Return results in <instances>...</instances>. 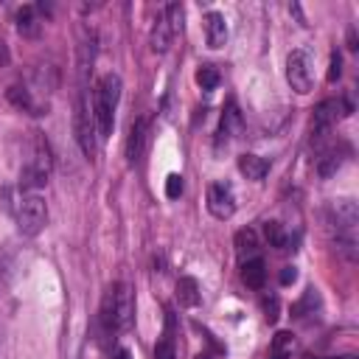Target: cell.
I'll list each match as a JSON object with an SVG mask.
<instances>
[{"label": "cell", "instance_id": "1", "mask_svg": "<svg viewBox=\"0 0 359 359\" xmlns=\"http://www.w3.org/2000/svg\"><path fill=\"white\" fill-rule=\"evenodd\" d=\"M118 101H121V76L118 73H104L98 87H95V95H93V123H95V135L101 140L112 135Z\"/></svg>", "mask_w": 359, "mask_h": 359}, {"label": "cell", "instance_id": "2", "mask_svg": "<svg viewBox=\"0 0 359 359\" xmlns=\"http://www.w3.org/2000/svg\"><path fill=\"white\" fill-rule=\"evenodd\" d=\"M48 222V205L39 194H22L17 202V227L22 236H36Z\"/></svg>", "mask_w": 359, "mask_h": 359}, {"label": "cell", "instance_id": "3", "mask_svg": "<svg viewBox=\"0 0 359 359\" xmlns=\"http://www.w3.org/2000/svg\"><path fill=\"white\" fill-rule=\"evenodd\" d=\"M286 81L294 93H309L314 84V73H311V53L306 48H297L289 53L286 59Z\"/></svg>", "mask_w": 359, "mask_h": 359}, {"label": "cell", "instance_id": "4", "mask_svg": "<svg viewBox=\"0 0 359 359\" xmlns=\"http://www.w3.org/2000/svg\"><path fill=\"white\" fill-rule=\"evenodd\" d=\"M328 222L337 230V238H356L359 208L353 199H334L328 205Z\"/></svg>", "mask_w": 359, "mask_h": 359}, {"label": "cell", "instance_id": "5", "mask_svg": "<svg viewBox=\"0 0 359 359\" xmlns=\"http://www.w3.org/2000/svg\"><path fill=\"white\" fill-rule=\"evenodd\" d=\"M73 132H76V140H79L84 157H93V154H95V123H93V112L87 109L84 95H79V101H76Z\"/></svg>", "mask_w": 359, "mask_h": 359}, {"label": "cell", "instance_id": "6", "mask_svg": "<svg viewBox=\"0 0 359 359\" xmlns=\"http://www.w3.org/2000/svg\"><path fill=\"white\" fill-rule=\"evenodd\" d=\"M208 210L213 219H222V222L236 213V196L227 182H213L208 188Z\"/></svg>", "mask_w": 359, "mask_h": 359}, {"label": "cell", "instance_id": "7", "mask_svg": "<svg viewBox=\"0 0 359 359\" xmlns=\"http://www.w3.org/2000/svg\"><path fill=\"white\" fill-rule=\"evenodd\" d=\"M146 140H149V121L146 118H137L129 129V137H126V163L135 168L140 165L143 154H146Z\"/></svg>", "mask_w": 359, "mask_h": 359}, {"label": "cell", "instance_id": "8", "mask_svg": "<svg viewBox=\"0 0 359 359\" xmlns=\"http://www.w3.org/2000/svg\"><path fill=\"white\" fill-rule=\"evenodd\" d=\"M28 165L34 171H39L42 177H48L50 168H53V154H50V146H48L42 132H34V137H31V160H28Z\"/></svg>", "mask_w": 359, "mask_h": 359}, {"label": "cell", "instance_id": "9", "mask_svg": "<svg viewBox=\"0 0 359 359\" xmlns=\"http://www.w3.org/2000/svg\"><path fill=\"white\" fill-rule=\"evenodd\" d=\"M98 320H101V328L107 334L112 331H121V323H118V283L107 286L104 292V300H101V311H98Z\"/></svg>", "mask_w": 359, "mask_h": 359}, {"label": "cell", "instance_id": "10", "mask_svg": "<svg viewBox=\"0 0 359 359\" xmlns=\"http://www.w3.org/2000/svg\"><path fill=\"white\" fill-rule=\"evenodd\" d=\"M205 39L210 48H222L227 42V22H224V14L219 11H208L205 14Z\"/></svg>", "mask_w": 359, "mask_h": 359}, {"label": "cell", "instance_id": "11", "mask_svg": "<svg viewBox=\"0 0 359 359\" xmlns=\"http://www.w3.org/2000/svg\"><path fill=\"white\" fill-rule=\"evenodd\" d=\"M337 112H339V104H337V101H323V104L314 109V118H311V132H314L317 137H323V135L331 129V123L337 121Z\"/></svg>", "mask_w": 359, "mask_h": 359}, {"label": "cell", "instance_id": "12", "mask_svg": "<svg viewBox=\"0 0 359 359\" xmlns=\"http://www.w3.org/2000/svg\"><path fill=\"white\" fill-rule=\"evenodd\" d=\"M6 98L17 107V109H22V112H34V115H45V109L34 101V95H31V90L28 87H22V84H11L8 90H6Z\"/></svg>", "mask_w": 359, "mask_h": 359}, {"label": "cell", "instance_id": "13", "mask_svg": "<svg viewBox=\"0 0 359 359\" xmlns=\"http://www.w3.org/2000/svg\"><path fill=\"white\" fill-rule=\"evenodd\" d=\"M171 39H174V31H171V25H168L165 14H160V17L154 20V25H151L149 45H151V50H154V53H165V50H168V45H171Z\"/></svg>", "mask_w": 359, "mask_h": 359}, {"label": "cell", "instance_id": "14", "mask_svg": "<svg viewBox=\"0 0 359 359\" xmlns=\"http://www.w3.org/2000/svg\"><path fill=\"white\" fill-rule=\"evenodd\" d=\"M241 280H244L250 289H261L264 280H266V264H264L261 258L241 261Z\"/></svg>", "mask_w": 359, "mask_h": 359}, {"label": "cell", "instance_id": "15", "mask_svg": "<svg viewBox=\"0 0 359 359\" xmlns=\"http://www.w3.org/2000/svg\"><path fill=\"white\" fill-rule=\"evenodd\" d=\"M17 31H20L22 36H39L42 20H39V14H36L34 6H22V8L17 11Z\"/></svg>", "mask_w": 359, "mask_h": 359}, {"label": "cell", "instance_id": "16", "mask_svg": "<svg viewBox=\"0 0 359 359\" xmlns=\"http://www.w3.org/2000/svg\"><path fill=\"white\" fill-rule=\"evenodd\" d=\"M233 244H236V255H238L241 261L258 258V255H255V252H258V236H255V230H250V227L238 230L236 238H233Z\"/></svg>", "mask_w": 359, "mask_h": 359}, {"label": "cell", "instance_id": "17", "mask_svg": "<svg viewBox=\"0 0 359 359\" xmlns=\"http://www.w3.org/2000/svg\"><path fill=\"white\" fill-rule=\"evenodd\" d=\"M177 300H180V306H185V309L199 306L202 294H199V283H196V278L185 275V278L177 280Z\"/></svg>", "mask_w": 359, "mask_h": 359}, {"label": "cell", "instance_id": "18", "mask_svg": "<svg viewBox=\"0 0 359 359\" xmlns=\"http://www.w3.org/2000/svg\"><path fill=\"white\" fill-rule=\"evenodd\" d=\"M238 171L247 177V180H264L266 171H269V163L258 154H241L238 157Z\"/></svg>", "mask_w": 359, "mask_h": 359}, {"label": "cell", "instance_id": "19", "mask_svg": "<svg viewBox=\"0 0 359 359\" xmlns=\"http://www.w3.org/2000/svg\"><path fill=\"white\" fill-rule=\"evenodd\" d=\"M135 314V303H132V289L126 283H118V323L121 328H129Z\"/></svg>", "mask_w": 359, "mask_h": 359}, {"label": "cell", "instance_id": "20", "mask_svg": "<svg viewBox=\"0 0 359 359\" xmlns=\"http://www.w3.org/2000/svg\"><path fill=\"white\" fill-rule=\"evenodd\" d=\"M294 351V337L292 331H278L272 337V345H269V359H289Z\"/></svg>", "mask_w": 359, "mask_h": 359}, {"label": "cell", "instance_id": "21", "mask_svg": "<svg viewBox=\"0 0 359 359\" xmlns=\"http://www.w3.org/2000/svg\"><path fill=\"white\" fill-rule=\"evenodd\" d=\"M34 84H36V90H42V93H53L56 84H59V70H56L53 65H39V67L34 70Z\"/></svg>", "mask_w": 359, "mask_h": 359}, {"label": "cell", "instance_id": "22", "mask_svg": "<svg viewBox=\"0 0 359 359\" xmlns=\"http://www.w3.org/2000/svg\"><path fill=\"white\" fill-rule=\"evenodd\" d=\"M196 84L202 87V90H216L219 87V70L213 67V65H202L199 70H196Z\"/></svg>", "mask_w": 359, "mask_h": 359}, {"label": "cell", "instance_id": "23", "mask_svg": "<svg viewBox=\"0 0 359 359\" xmlns=\"http://www.w3.org/2000/svg\"><path fill=\"white\" fill-rule=\"evenodd\" d=\"M264 236H266L269 247H278V250L286 247V233H283V227L278 222H264Z\"/></svg>", "mask_w": 359, "mask_h": 359}, {"label": "cell", "instance_id": "24", "mask_svg": "<svg viewBox=\"0 0 359 359\" xmlns=\"http://www.w3.org/2000/svg\"><path fill=\"white\" fill-rule=\"evenodd\" d=\"M339 154H334V151H328V154H323L320 157V163H317V171H320V177H331L337 168H339Z\"/></svg>", "mask_w": 359, "mask_h": 359}, {"label": "cell", "instance_id": "25", "mask_svg": "<svg viewBox=\"0 0 359 359\" xmlns=\"http://www.w3.org/2000/svg\"><path fill=\"white\" fill-rule=\"evenodd\" d=\"M182 194V177L180 174H168L165 177V196L168 199H177Z\"/></svg>", "mask_w": 359, "mask_h": 359}, {"label": "cell", "instance_id": "26", "mask_svg": "<svg viewBox=\"0 0 359 359\" xmlns=\"http://www.w3.org/2000/svg\"><path fill=\"white\" fill-rule=\"evenodd\" d=\"M154 359H177V348L171 339H160L154 348Z\"/></svg>", "mask_w": 359, "mask_h": 359}, {"label": "cell", "instance_id": "27", "mask_svg": "<svg viewBox=\"0 0 359 359\" xmlns=\"http://www.w3.org/2000/svg\"><path fill=\"white\" fill-rule=\"evenodd\" d=\"M339 73H342V59H339V53L334 50V53H331V70H328V81H337V79H339Z\"/></svg>", "mask_w": 359, "mask_h": 359}, {"label": "cell", "instance_id": "28", "mask_svg": "<svg viewBox=\"0 0 359 359\" xmlns=\"http://www.w3.org/2000/svg\"><path fill=\"white\" fill-rule=\"evenodd\" d=\"M264 311H266V320L275 323L278 320V300L275 297H264Z\"/></svg>", "mask_w": 359, "mask_h": 359}, {"label": "cell", "instance_id": "29", "mask_svg": "<svg viewBox=\"0 0 359 359\" xmlns=\"http://www.w3.org/2000/svg\"><path fill=\"white\" fill-rule=\"evenodd\" d=\"M294 278H297V269H294V266H283V272H280V283L289 286V283H294Z\"/></svg>", "mask_w": 359, "mask_h": 359}, {"label": "cell", "instance_id": "30", "mask_svg": "<svg viewBox=\"0 0 359 359\" xmlns=\"http://www.w3.org/2000/svg\"><path fill=\"white\" fill-rule=\"evenodd\" d=\"M11 62V53H8V45L0 39V67H6Z\"/></svg>", "mask_w": 359, "mask_h": 359}, {"label": "cell", "instance_id": "31", "mask_svg": "<svg viewBox=\"0 0 359 359\" xmlns=\"http://www.w3.org/2000/svg\"><path fill=\"white\" fill-rule=\"evenodd\" d=\"M112 359H132V353H129V351H126V348H118V351H115V356H112Z\"/></svg>", "mask_w": 359, "mask_h": 359}, {"label": "cell", "instance_id": "32", "mask_svg": "<svg viewBox=\"0 0 359 359\" xmlns=\"http://www.w3.org/2000/svg\"><path fill=\"white\" fill-rule=\"evenodd\" d=\"M196 359H208V356H205V353H199V356H196Z\"/></svg>", "mask_w": 359, "mask_h": 359}]
</instances>
